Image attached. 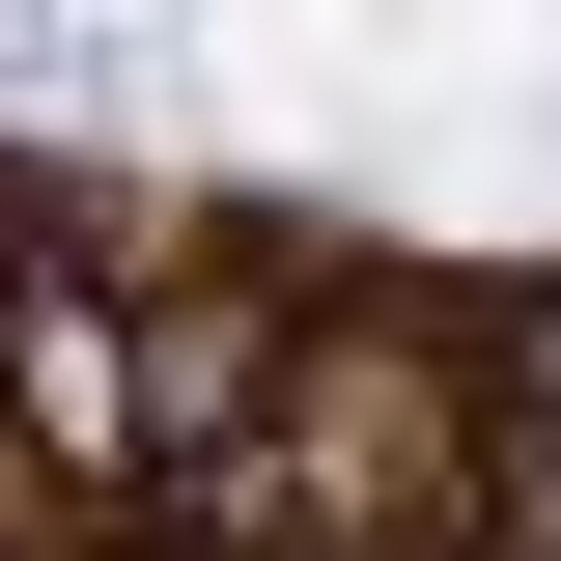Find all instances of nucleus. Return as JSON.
Returning a JSON list of instances; mask_svg holds the SVG:
<instances>
[{
    "label": "nucleus",
    "instance_id": "nucleus-3",
    "mask_svg": "<svg viewBox=\"0 0 561 561\" xmlns=\"http://www.w3.org/2000/svg\"><path fill=\"white\" fill-rule=\"evenodd\" d=\"M113 84H140L113 0H0V113H113Z\"/></svg>",
    "mask_w": 561,
    "mask_h": 561
},
{
    "label": "nucleus",
    "instance_id": "nucleus-1",
    "mask_svg": "<svg viewBox=\"0 0 561 561\" xmlns=\"http://www.w3.org/2000/svg\"><path fill=\"white\" fill-rule=\"evenodd\" d=\"M0 449L57 478V534H169V421H140V309L84 253H0Z\"/></svg>",
    "mask_w": 561,
    "mask_h": 561
},
{
    "label": "nucleus",
    "instance_id": "nucleus-2",
    "mask_svg": "<svg viewBox=\"0 0 561 561\" xmlns=\"http://www.w3.org/2000/svg\"><path fill=\"white\" fill-rule=\"evenodd\" d=\"M478 421H505V561H561V280H478Z\"/></svg>",
    "mask_w": 561,
    "mask_h": 561
}]
</instances>
